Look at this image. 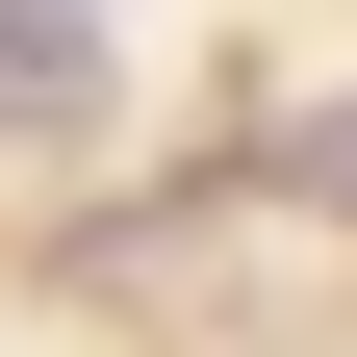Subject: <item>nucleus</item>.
Instances as JSON below:
<instances>
[{"label": "nucleus", "instance_id": "f257e3e1", "mask_svg": "<svg viewBox=\"0 0 357 357\" xmlns=\"http://www.w3.org/2000/svg\"><path fill=\"white\" fill-rule=\"evenodd\" d=\"M0 102L26 128H102V0H0Z\"/></svg>", "mask_w": 357, "mask_h": 357}, {"label": "nucleus", "instance_id": "f03ea898", "mask_svg": "<svg viewBox=\"0 0 357 357\" xmlns=\"http://www.w3.org/2000/svg\"><path fill=\"white\" fill-rule=\"evenodd\" d=\"M281 178H306V204H357V102H306V153H281Z\"/></svg>", "mask_w": 357, "mask_h": 357}]
</instances>
